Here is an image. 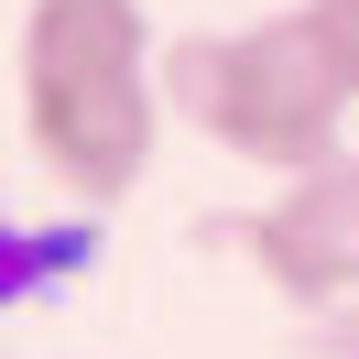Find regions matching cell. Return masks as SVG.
Listing matches in <instances>:
<instances>
[{
  "instance_id": "obj_2",
  "label": "cell",
  "mask_w": 359,
  "mask_h": 359,
  "mask_svg": "<svg viewBox=\"0 0 359 359\" xmlns=\"http://www.w3.org/2000/svg\"><path fill=\"white\" fill-rule=\"evenodd\" d=\"M163 109H185L218 153L262 163V175H316V163H337L348 76L327 66L305 11H272V22L175 44L163 55Z\"/></svg>"
},
{
  "instance_id": "obj_1",
  "label": "cell",
  "mask_w": 359,
  "mask_h": 359,
  "mask_svg": "<svg viewBox=\"0 0 359 359\" xmlns=\"http://www.w3.org/2000/svg\"><path fill=\"white\" fill-rule=\"evenodd\" d=\"M22 142L88 207L131 196L153 175L163 55L142 0H33L22 11Z\"/></svg>"
},
{
  "instance_id": "obj_6",
  "label": "cell",
  "mask_w": 359,
  "mask_h": 359,
  "mask_svg": "<svg viewBox=\"0 0 359 359\" xmlns=\"http://www.w3.org/2000/svg\"><path fill=\"white\" fill-rule=\"evenodd\" d=\"M0 359H11V348H0Z\"/></svg>"
},
{
  "instance_id": "obj_4",
  "label": "cell",
  "mask_w": 359,
  "mask_h": 359,
  "mask_svg": "<svg viewBox=\"0 0 359 359\" xmlns=\"http://www.w3.org/2000/svg\"><path fill=\"white\" fill-rule=\"evenodd\" d=\"M88 262H98V218H44V229H22L11 207H0V305H33V294L76 283Z\"/></svg>"
},
{
  "instance_id": "obj_3",
  "label": "cell",
  "mask_w": 359,
  "mask_h": 359,
  "mask_svg": "<svg viewBox=\"0 0 359 359\" xmlns=\"http://www.w3.org/2000/svg\"><path fill=\"white\" fill-rule=\"evenodd\" d=\"M229 240L250 250L283 305H359V163H316V175H283L250 218H229Z\"/></svg>"
},
{
  "instance_id": "obj_5",
  "label": "cell",
  "mask_w": 359,
  "mask_h": 359,
  "mask_svg": "<svg viewBox=\"0 0 359 359\" xmlns=\"http://www.w3.org/2000/svg\"><path fill=\"white\" fill-rule=\"evenodd\" d=\"M305 22H316V44H327V66L348 76V98H359V0H305Z\"/></svg>"
}]
</instances>
